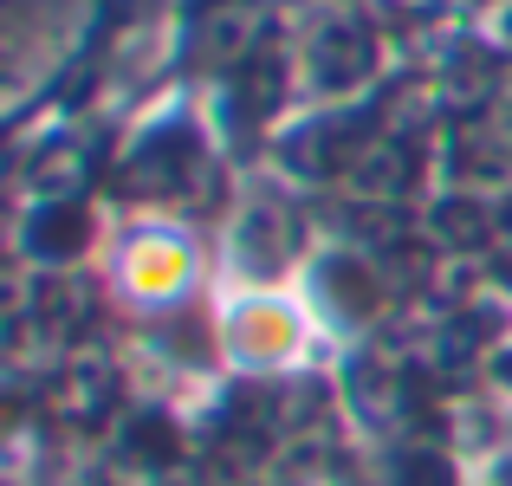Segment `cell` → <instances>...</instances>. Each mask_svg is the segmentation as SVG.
I'll list each match as a JSON object with an SVG mask.
<instances>
[{
	"mask_svg": "<svg viewBox=\"0 0 512 486\" xmlns=\"http://www.w3.org/2000/svg\"><path fill=\"white\" fill-rule=\"evenodd\" d=\"M111 286L130 312H175L201 286V240L175 221H137L111 247Z\"/></svg>",
	"mask_w": 512,
	"mask_h": 486,
	"instance_id": "cell-1",
	"label": "cell"
},
{
	"mask_svg": "<svg viewBox=\"0 0 512 486\" xmlns=\"http://www.w3.org/2000/svg\"><path fill=\"white\" fill-rule=\"evenodd\" d=\"M312 312L292 292H234L221 305V350L234 370L286 376L312 357Z\"/></svg>",
	"mask_w": 512,
	"mask_h": 486,
	"instance_id": "cell-2",
	"label": "cell"
},
{
	"mask_svg": "<svg viewBox=\"0 0 512 486\" xmlns=\"http://www.w3.org/2000/svg\"><path fill=\"white\" fill-rule=\"evenodd\" d=\"M253 33V7H240V0H227L221 13H214V52H240Z\"/></svg>",
	"mask_w": 512,
	"mask_h": 486,
	"instance_id": "cell-3",
	"label": "cell"
}]
</instances>
